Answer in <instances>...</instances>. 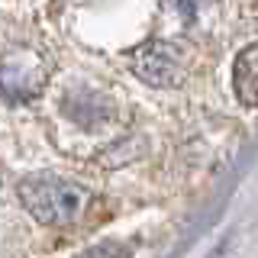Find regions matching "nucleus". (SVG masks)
<instances>
[{"instance_id":"1","label":"nucleus","mask_w":258,"mask_h":258,"mask_svg":"<svg viewBox=\"0 0 258 258\" xmlns=\"http://www.w3.org/2000/svg\"><path fill=\"white\" fill-rule=\"evenodd\" d=\"M23 207L45 226H61L81 216L87 207V190L55 174H32L20 184Z\"/></svg>"},{"instance_id":"2","label":"nucleus","mask_w":258,"mask_h":258,"mask_svg":"<svg viewBox=\"0 0 258 258\" xmlns=\"http://www.w3.org/2000/svg\"><path fill=\"white\" fill-rule=\"evenodd\" d=\"M133 75L152 87H174L181 81V55L171 42H145L129 55Z\"/></svg>"},{"instance_id":"3","label":"nucleus","mask_w":258,"mask_h":258,"mask_svg":"<svg viewBox=\"0 0 258 258\" xmlns=\"http://www.w3.org/2000/svg\"><path fill=\"white\" fill-rule=\"evenodd\" d=\"M45 81V71L42 64H32L29 58L16 55V58H4L0 61V97L7 103H23V100H32L39 94Z\"/></svg>"},{"instance_id":"4","label":"nucleus","mask_w":258,"mask_h":258,"mask_svg":"<svg viewBox=\"0 0 258 258\" xmlns=\"http://www.w3.org/2000/svg\"><path fill=\"white\" fill-rule=\"evenodd\" d=\"M232 87L245 107H258V42L245 45L232 64Z\"/></svg>"},{"instance_id":"5","label":"nucleus","mask_w":258,"mask_h":258,"mask_svg":"<svg viewBox=\"0 0 258 258\" xmlns=\"http://www.w3.org/2000/svg\"><path fill=\"white\" fill-rule=\"evenodd\" d=\"M64 113H68L78 126L94 129V126H100L103 119L110 116V103L103 100L100 94L84 91V87H81V91H71L68 97H64Z\"/></svg>"},{"instance_id":"6","label":"nucleus","mask_w":258,"mask_h":258,"mask_svg":"<svg viewBox=\"0 0 258 258\" xmlns=\"http://www.w3.org/2000/svg\"><path fill=\"white\" fill-rule=\"evenodd\" d=\"M78 258H133V255H129V248L123 242H100V245L87 248V252L78 255Z\"/></svg>"},{"instance_id":"7","label":"nucleus","mask_w":258,"mask_h":258,"mask_svg":"<svg viewBox=\"0 0 258 258\" xmlns=\"http://www.w3.org/2000/svg\"><path fill=\"white\" fill-rule=\"evenodd\" d=\"M204 4L207 0H168V7H171V10L181 16L184 23H194L200 16V10H204Z\"/></svg>"}]
</instances>
